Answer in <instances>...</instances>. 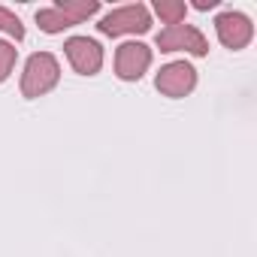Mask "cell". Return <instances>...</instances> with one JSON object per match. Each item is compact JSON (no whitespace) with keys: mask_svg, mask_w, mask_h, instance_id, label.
<instances>
[{"mask_svg":"<svg viewBox=\"0 0 257 257\" xmlns=\"http://www.w3.org/2000/svg\"><path fill=\"white\" fill-rule=\"evenodd\" d=\"M97 10H100L97 0H67V4L61 0V4L46 7V10L37 13V25L46 34H61V31H67L73 25L88 22L91 16H97Z\"/></svg>","mask_w":257,"mask_h":257,"instance_id":"obj_2","label":"cell"},{"mask_svg":"<svg viewBox=\"0 0 257 257\" xmlns=\"http://www.w3.org/2000/svg\"><path fill=\"white\" fill-rule=\"evenodd\" d=\"M61 79V64L52 52H37L28 58L25 73H22V97L25 100H37L46 97Z\"/></svg>","mask_w":257,"mask_h":257,"instance_id":"obj_1","label":"cell"},{"mask_svg":"<svg viewBox=\"0 0 257 257\" xmlns=\"http://www.w3.org/2000/svg\"><path fill=\"white\" fill-rule=\"evenodd\" d=\"M215 34H218L221 46L239 52V49H245V46L254 40V25H251V19H248L245 13L227 10V13H221V16L215 19Z\"/></svg>","mask_w":257,"mask_h":257,"instance_id":"obj_8","label":"cell"},{"mask_svg":"<svg viewBox=\"0 0 257 257\" xmlns=\"http://www.w3.org/2000/svg\"><path fill=\"white\" fill-rule=\"evenodd\" d=\"M67 61L79 76H97L103 67V46L91 37H70L64 43Z\"/></svg>","mask_w":257,"mask_h":257,"instance_id":"obj_7","label":"cell"},{"mask_svg":"<svg viewBox=\"0 0 257 257\" xmlns=\"http://www.w3.org/2000/svg\"><path fill=\"white\" fill-rule=\"evenodd\" d=\"M152 49L146 46V43H137V40H131V43H121L118 49H115V76L121 79V82H140L146 73H149V67H152Z\"/></svg>","mask_w":257,"mask_h":257,"instance_id":"obj_5","label":"cell"},{"mask_svg":"<svg viewBox=\"0 0 257 257\" xmlns=\"http://www.w3.org/2000/svg\"><path fill=\"white\" fill-rule=\"evenodd\" d=\"M16 58H19L16 46L7 43V40H0V82L10 79V73H13V67H16Z\"/></svg>","mask_w":257,"mask_h":257,"instance_id":"obj_11","label":"cell"},{"mask_svg":"<svg viewBox=\"0 0 257 257\" xmlns=\"http://www.w3.org/2000/svg\"><path fill=\"white\" fill-rule=\"evenodd\" d=\"M0 34H10V37H16V40H25V25H22V19H19L13 10H7V7H0Z\"/></svg>","mask_w":257,"mask_h":257,"instance_id":"obj_10","label":"cell"},{"mask_svg":"<svg viewBox=\"0 0 257 257\" xmlns=\"http://www.w3.org/2000/svg\"><path fill=\"white\" fill-rule=\"evenodd\" d=\"M194 7H197V10H212V7H218V0H197Z\"/></svg>","mask_w":257,"mask_h":257,"instance_id":"obj_12","label":"cell"},{"mask_svg":"<svg viewBox=\"0 0 257 257\" xmlns=\"http://www.w3.org/2000/svg\"><path fill=\"white\" fill-rule=\"evenodd\" d=\"M155 13H158V19L167 22V28H170V25H182V22H185L188 7H185V0H155Z\"/></svg>","mask_w":257,"mask_h":257,"instance_id":"obj_9","label":"cell"},{"mask_svg":"<svg viewBox=\"0 0 257 257\" xmlns=\"http://www.w3.org/2000/svg\"><path fill=\"white\" fill-rule=\"evenodd\" d=\"M155 85H158V91H161L164 97L182 100V97H188V94L197 88V70H194L188 61H170V64L161 67Z\"/></svg>","mask_w":257,"mask_h":257,"instance_id":"obj_6","label":"cell"},{"mask_svg":"<svg viewBox=\"0 0 257 257\" xmlns=\"http://www.w3.org/2000/svg\"><path fill=\"white\" fill-rule=\"evenodd\" d=\"M155 46L161 52H188L194 58L209 55V40L200 28L194 25H170L155 37Z\"/></svg>","mask_w":257,"mask_h":257,"instance_id":"obj_4","label":"cell"},{"mask_svg":"<svg viewBox=\"0 0 257 257\" xmlns=\"http://www.w3.org/2000/svg\"><path fill=\"white\" fill-rule=\"evenodd\" d=\"M149 28H152V13L143 4L118 7V10L106 13L97 25V31L103 37H131V34H146Z\"/></svg>","mask_w":257,"mask_h":257,"instance_id":"obj_3","label":"cell"}]
</instances>
